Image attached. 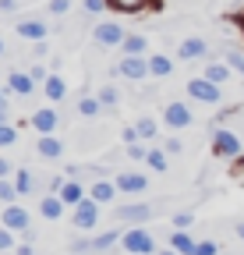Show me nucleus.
I'll return each mask as SVG.
<instances>
[{"mask_svg": "<svg viewBox=\"0 0 244 255\" xmlns=\"http://www.w3.org/2000/svg\"><path fill=\"white\" fill-rule=\"evenodd\" d=\"M188 96H191V100H198V103H220V100H223V89L202 75V78H191V82H188Z\"/></svg>", "mask_w": 244, "mask_h": 255, "instance_id": "nucleus-1", "label": "nucleus"}, {"mask_svg": "<svg viewBox=\"0 0 244 255\" xmlns=\"http://www.w3.org/2000/svg\"><path fill=\"white\" fill-rule=\"evenodd\" d=\"M75 227L78 231H88V227H96V223H99V202L92 199V195H88V199H81L78 206H75Z\"/></svg>", "mask_w": 244, "mask_h": 255, "instance_id": "nucleus-2", "label": "nucleus"}, {"mask_svg": "<svg viewBox=\"0 0 244 255\" xmlns=\"http://www.w3.org/2000/svg\"><path fill=\"white\" fill-rule=\"evenodd\" d=\"M212 152L223 156V159H237L241 156V138L234 131H227V128H220V131L212 135Z\"/></svg>", "mask_w": 244, "mask_h": 255, "instance_id": "nucleus-3", "label": "nucleus"}, {"mask_svg": "<svg viewBox=\"0 0 244 255\" xmlns=\"http://www.w3.org/2000/svg\"><path fill=\"white\" fill-rule=\"evenodd\" d=\"M120 245H124L128 252H135V255H149V252H156V241H152V234H149V231H124Z\"/></svg>", "mask_w": 244, "mask_h": 255, "instance_id": "nucleus-4", "label": "nucleus"}, {"mask_svg": "<svg viewBox=\"0 0 244 255\" xmlns=\"http://www.w3.org/2000/svg\"><path fill=\"white\" fill-rule=\"evenodd\" d=\"M117 71L124 75V78H131V82H142L145 75H152L149 71V60L145 57H131V53H124V60L117 64Z\"/></svg>", "mask_w": 244, "mask_h": 255, "instance_id": "nucleus-5", "label": "nucleus"}, {"mask_svg": "<svg viewBox=\"0 0 244 255\" xmlns=\"http://www.w3.org/2000/svg\"><path fill=\"white\" fill-rule=\"evenodd\" d=\"M191 107L188 103H166V110H163V121L170 124V128H188L191 124Z\"/></svg>", "mask_w": 244, "mask_h": 255, "instance_id": "nucleus-6", "label": "nucleus"}, {"mask_svg": "<svg viewBox=\"0 0 244 255\" xmlns=\"http://www.w3.org/2000/svg\"><path fill=\"white\" fill-rule=\"evenodd\" d=\"M96 43L99 46H120V43H124V28H120L117 21H103L96 28Z\"/></svg>", "mask_w": 244, "mask_h": 255, "instance_id": "nucleus-7", "label": "nucleus"}, {"mask_svg": "<svg viewBox=\"0 0 244 255\" xmlns=\"http://www.w3.org/2000/svg\"><path fill=\"white\" fill-rule=\"evenodd\" d=\"M14 32H18L21 39H32V43H43V39H46V25H43L39 18H25V21H18Z\"/></svg>", "mask_w": 244, "mask_h": 255, "instance_id": "nucleus-8", "label": "nucleus"}, {"mask_svg": "<svg viewBox=\"0 0 244 255\" xmlns=\"http://www.w3.org/2000/svg\"><path fill=\"white\" fill-rule=\"evenodd\" d=\"M152 216V206H142V202H135V206H117V220H124V223H145Z\"/></svg>", "mask_w": 244, "mask_h": 255, "instance_id": "nucleus-9", "label": "nucleus"}, {"mask_svg": "<svg viewBox=\"0 0 244 255\" xmlns=\"http://www.w3.org/2000/svg\"><path fill=\"white\" fill-rule=\"evenodd\" d=\"M209 53V46H205V39H198V36H191V39H184L177 46V57L180 60H198V57H205Z\"/></svg>", "mask_w": 244, "mask_h": 255, "instance_id": "nucleus-10", "label": "nucleus"}, {"mask_svg": "<svg viewBox=\"0 0 244 255\" xmlns=\"http://www.w3.org/2000/svg\"><path fill=\"white\" fill-rule=\"evenodd\" d=\"M32 128L39 135H53V128H57V114L50 110V107H39L36 114H32Z\"/></svg>", "mask_w": 244, "mask_h": 255, "instance_id": "nucleus-11", "label": "nucleus"}, {"mask_svg": "<svg viewBox=\"0 0 244 255\" xmlns=\"http://www.w3.org/2000/svg\"><path fill=\"white\" fill-rule=\"evenodd\" d=\"M4 227H11V231H28V213H25L21 206H7V209H4Z\"/></svg>", "mask_w": 244, "mask_h": 255, "instance_id": "nucleus-12", "label": "nucleus"}, {"mask_svg": "<svg viewBox=\"0 0 244 255\" xmlns=\"http://www.w3.org/2000/svg\"><path fill=\"white\" fill-rule=\"evenodd\" d=\"M113 184H117V191H145L149 188V181L142 174H117Z\"/></svg>", "mask_w": 244, "mask_h": 255, "instance_id": "nucleus-13", "label": "nucleus"}, {"mask_svg": "<svg viewBox=\"0 0 244 255\" xmlns=\"http://www.w3.org/2000/svg\"><path fill=\"white\" fill-rule=\"evenodd\" d=\"M170 248H177L180 255H195L198 241H195V238H191L188 231H180V227H177V231H173V238H170Z\"/></svg>", "mask_w": 244, "mask_h": 255, "instance_id": "nucleus-14", "label": "nucleus"}, {"mask_svg": "<svg viewBox=\"0 0 244 255\" xmlns=\"http://www.w3.org/2000/svg\"><path fill=\"white\" fill-rule=\"evenodd\" d=\"M7 85H11V92H18V96H28V92L36 89V78H32V75H25V71H11Z\"/></svg>", "mask_w": 244, "mask_h": 255, "instance_id": "nucleus-15", "label": "nucleus"}, {"mask_svg": "<svg viewBox=\"0 0 244 255\" xmlns=\"http://www.w3.org/2000/svg\"><path fill=\"white\" fill-rule=\"evenodd\" d=\"M57 195L64 199V206H78V202L85 199V188H81L78 181H64V188H60Z\"/></svg>", "mask_w": 244, "mask_h": 255, "instance_id": "nucleus-16", "label": "nucleus"}, {"mask_svg": "<svg viewBox=\"0 0 244 255\" xmlns=\"http://www.w3.org/2000/svg\"><path fill=\"white\" fill-rule=\"evenodd\" d=\"M230 71H234L230 64H220V60H209V64H205V78L216 82V85H223V82L230 78Z\"/></svg>", "mask_w": 244, "mask_h": 255, "instance_id": "nucleus-17", "label": "nucleus"}, {"mask_svg": "<svg viewBox=\"0 0 244 255\" xmlns=\"http://www.w3.org/2000/svg\"><path fill=\"white\" fill-rule=\"evenodd\" d=\"M43 92H46V100H64V92H68V85H64V78L60 75H50L46 82H43Z\"/></svg>", "mask_w": 244, "mask_h": 255, "instance_id": "nucleus-18", "label": "nucleus"}, {"mask_svg": "<svg viewBox=\"0 0 244 255\" xmlns=\"http://www.w3.org/2000/svg\"><path fill=\"white\" fill-rule=\"evenodd\" d=\"M110 7L120 11V14H138V11L152 7V0H110Z\"/></svg>", "mask_w": 244, "mask_h": 255, "instance_id": "nucleus-19", "label": "nucleus"}, {"mask_svg": "<svg viewBox=\"0 0 244 255\" xmlns=\"http://www.w3.org/2000/svg\"><path fill=\"white\" fill-rule=\"evenodd\" d=\"M149 71H152V78H166L173 71V60L163 57V53H156V57H149Z\"/></svg>", "mask_w": 244, "mask_h": 255, "instance_id": "nucleus-20", "label": "nucleus"}, {"mask_svg": "<svg viewBox=\"0 0 244 255\" xmlns=\"http://www.w3.org/2000/svg\"><path fill=\"white\" fill-rule=\"evenodd\" d=\"M39 209H43L46 220H57L60 213H64V199H60V195H46V199L39 202Z\"/></svg>", "mask_w": 244, "mask_h": 255, "instance_id": "nucleus-21", "label": "nucleus"}, {"mask_svg": "<svg viewBox=\"0 0 244 255\" xmlns=\"http://www.w3.org/2000/svg\"><path fill=\"white\" fill-rule=\"evenodd\" d=\"M36 149H39V156H46V159H57L60 152H64V145H60V142H57L53 135H43Z\"/></svg>", "mask_w": 244, "mask_h": 255, "instance_id": "nucleus-22", "label": "nucleus"}, {"mask_svg": "<svg viewBox=\"0 0 244 255\" xmlns=\"http://www.w3.org/2000/svg\"><path fill=\"white\" fill-rule=\"evenodd\" d=\"M113 195H117V184L113 181H96L92 184V199L96 202H113Z\"/></svg>", "mask_w": 244, "mask_h": 255, "instance_id": "nucleus-23", "label": "nucleus"}, {"mask_svg": "<svg viewBox=\"0 0 244 255\" xmlns=\"http://www.w3.org/2000/svg\"><path fill=\"white\" fill-rule=\"evenodd\" d=\"M145 163L156 170V174H163L166 167H170V159H166V152L163 149H149V156H145Z\"/></svg>", "mask_w": 244, "mask_h": 255, "instance_id": "nucleus-24", "label": "nucleus"}, {"mask_svg": "<svg viewBox=\"0 0 244 255\" xmlns=\"http://www.w3.org/2000/svg\"><path fill=\"white\" fill-rule=\"evenodd\" d=\"M14 184H18V195H28V191L36 188V177H32V170H14Z\"/></svg>", "mask_w": 244, "mask_h": 255, "instance_id": "nucleus-25", "label": "nucleus"}, {"mask_svg": "<svg viewBox=\"0 0 244 255\" xmlns=\"http://www.w3.org/2000/svg\"><path fill=\"white\" fill-rule=\"evenodd\" d=\"M120 50H124V53H131V57H142V53H145V36H124Z\"/></svg>", "mask_w": 244, "mask_h": 255, "instance_id": "nucleus-26", "label": "nucleus"}, {"mask_svg": "<svg viewBox=\"0 0 244 255\" xmlns=\"http://www.w3.org/2000/svg\"><path fill=\"white\" fill-rule=\"evenodd\" d=\"M99 107H103V103L96 100V96H81V100H78V114H81V117H96Z\"/></svg>", "mask_w": 244, "mask_h": 255, "instance_id": "nucleus-27", "label": "nucleus"}, {"mask_svg": "<svg viewBox=\"0 0 244 255\" xmlns=\"http://www.w3.org/2000/svg\"><path fill=\"white\" fill-rule=\"evenodd\" d=\"M120 238H124L120 231H103V234H99V238L92 241V248H96V252H99V248H110V245H117Z\"/></svg>", "mask_w": 244, "mask_h": 255, "instance_id": "nucleus-28", "label": "nucleus"}, {"mask_svg": "<svg viewBox=\"0 0 244 255\" xmlns=\"http://www.w3.org/2000/svg\"><path fill=\"white\" fill-rule=\"evenodd\" d=\"M18 142V128L14 124H0V149H7Z\"/></svg>", "mask_w": 244, "mask_h": 255, "instance_id": "nucleus-29", "label": "nucleus"}, {"mask_svg": "<svg viewBox=\"0 0 244 255\" xmlns=\"http://www.w3.org/2000/svg\"><path fill=\"white\" fill-rule=\"evenodd\" d=\"M14 195H18V184L7 181V177H0V202H14Z\"/></svg>", "mask_w": 244, "mask_h": 255, "instance_id": "nucleus-30", "label": "nucleus"}, {"mask_svg": "<svg viewBox=\"0 0 244 255\" xmlns=\"http://www.w3.org/2000/svg\"><path fill=\"white\" fill-rule=\"evenodd\" d=\"M135 128H138V135H142V138H152V135H156V121H152V117H142Z\"/></svg>", "mask_w": 244, "mask_h": 255, "instance_id": "nucleus-31", "label": "nucleus"}, {"mask_svg": "<svg viewBox=\"0 0 244 255\" xmlns=\"http://www.w3.org/2000/svg\"><path fill=\"white\" fill-rule=\"evenodd\" d=\"M117 100H120V96H117L113 85H103V89H99V103H103V107H113Z\"/></svg>", "mask_w": 244, "mask_h": 255, "instance_id": "nucleus-32", "label": "nucleus"}, {"mask_svg": "<svg viewBox=\"0 0 244 255\" xmlns=\"http://www.w3.org/2000/svg\"><path fill=\"white\" fill-rule=\"evenodd\" d=\"M46 11H50V14H68V11H71V0H50Z\"/></svg>", "mask_w": 244, "mask_h": 255, "instance_id": "nucleus-33", "label": "nucleus"}, {"mask_svg": "<svg viewBox=\"0 0 244 255\" xmlns=\"http://www.w3.org/2000/svg\"><path fill=\"white\" fill-rule=\"evenodd\" d=\"M110 7V0H85V11L88 14H99V11H106Z\"/></svg>", "mask_w": 244, "mask_h": 255, "instance_id": "nucleus-34", "label": "nucleus"}, {"mask_svg": "<svg viewBox=\"0 0 244 255\" xmlns=\"http://www.w3.org/2000/svg\"><path fill=\"white\" fill-rule=\"evenodd\" d=\"M227 64H230L237 75H244V57H241V53H227Z\"/></svg>", "mask_w": 244, "mask_h": 255, "instance_id": "nucleus-35", "label": "nucleus"}, {"mask_svg": "<svg viewBox=\"0 0 244 255\" xmlns=\"http://www.w3.org/2000/svg\"><path fill=\"white\" fill-rule=\"evenodd\" d=\"M195 255H216V241H198Z\"/></svg>", "mask_w": 244, "mask_h": 255, "instance_id": "nucleus-36", "label": "nucleus"}, {"mask_svg": "<svg viewBox=\"0 0 244 255\" xmlns=\"http://www.w3.org/2000/svg\"><path fill=\"white\" fill-rule=\"evenodd\" d=\"M191 220H195L191 213H177V216H173V227H180V231H184V227H191Z\"/></svg>", "mask_w": 244, "mask_h": 255, "instance_id": "nucleus-37", "label": "nucleus"}, {"mask_svg": "<svg viewBox=\"0 0 244 255\" xmlns=\"http://www.w3.org/2000/svg\"><path fill=\"white\" fill-rule=\"evenodd\" d=\"M11 245H14V234H11V227H7V231H0V252H7Z\"/></svg>", "mask_w": 244, "mask_h": 255, "instance_id": "nucleus-38", "label": "nucleus"}, {"mask_svg": "<svg viewBox=\"0 0 244 255\" xmlns=\"http://www.w3.org/2000/svg\"><path fill=\"white\" fill-rule=\"evenodd\" d=\"M128 156H131V159H145L149 149H145V145H128Z\"/></svg>", "mask_w": 244, "mask_h": 255, "instance_id": "nucleus-39", "label": "nucleus"}, {"mask_svg": "<svg viewBox=\"0 0 244 255\" xmlns=\"http://www.w3.org/2000/svg\"><path fill=\"white\" fill-rule=\"evenodd\" d=\"M138 138H142V135H138V128H124V142H128V145H135Z\"/></svg>", "mask_w": 244, "mask_h": 255, "instance_id": "nucleus-40", "label": "nucleus"}, {"mask_svg": "<svg viewBox=\"0 0 244 255\" xmlns=\"http://www.w3.org/2000/svg\"><path fill=\"white\" fill-rule=\"evenodd\" d=\"M28 75H32V78H36V82H46V78H50V75H46V71H43V64H36V68H32V71H28Z\"/></svg>", "mask_w": 244, "mask_h": 255, "instance_id": "nucleus-41", "label": "nucleus"}, {"mask_svg": "<svg viewBox=\"0 0 244 255\" xmlns=\"http://www.w3.org/2000/svg\"><path fill=\"white\" fill-rule=\"evenodd\" d=\"M18 7V0H0V14H11Z\"/></svg>", "mask_w": 244, "mask_h": 255, "instance_id": "nucleus-42", "label": "nucleus"}, {"mask_svg": "<svg viewBox=\"0 0 244 255\" xmlns=\"http://www.w3.org/2000/svg\"><path fill=\"white\" fill-rule=\"evenodd\" d=\"M71 248H75V252H85V248H92V241H85V238H75V241H71Z\"/></svg>", "mask_w": 244, "mask_h": 255, "instance_id": "nucleus-43", "label": "nucleus"}, {"mask_svg": "<svg viewBox=\"0 0 244 255\" xmlns=\"http://www.w3.org/2000/svg\"><path fill=\"white\" fill-rule=\"evenodd\" d=\"M166 152H184V145H180V138H170V142H166Z\"/></svg>", "mask_w": 244, "mask_h": 255, "instance_id": "nucleus-44", "label": "nucleus"}, {"mask_svg": "<svg viewBox=\"0 0 244 255\" xmlns=\"http://www.w3.org/2000/svg\"><path fill=\"white\" fill-rule=\"evenodd\" d=\"M0 177H11V163H7V159H0Z\"/></svg>", "mask_w": 244, "mask_h": 255, "instance_id": "nucleus-45", "label": "nucleus"}, {"mask_svg": "<svg viewBox=\"0 0 244 255\" xmlns=\"http://www.w3.org/2000/svg\"><path fill=\"white\" fill-rule=\"evenodd\" d=\"M18 255H32V248H28V245H18Z\"/></svg>", "mask_w": 244, "mask_h": 255, "instance_id": "nucleus-46", "label": "nucleus"}, {"mask_svg": "<svg viewBox=\"0 0 244 255\" xmlns=\"http://www.w3.org/2000/svg\"><path fill=\"white\" fill-rule=\"evenodd\" d=\"M0 124H7V107H0Z\"/></svg>", "mask_w": 244, "mask_h": 255, "instance_id": "nucleus-47", "label": "nucleus"}, {"mask_svg": "<svg viewBox=\"0 0 244 255\" xmlns=\"http://www.w3.org/2000/svg\"><path fill=\"white\" fill-rule=\"evenodd\" d=\"M0 107H7V92L4 89H0Z\"/></svg>", "mask_w": 244, "mask_h": 255, "instance_id": "nucleus-48", "label": "nucleus"}, {"mask_svg": "<svg viewBox=\"0 0 244 255\" xmlns=\"http://www.w3.org/2000/svg\"><path fill=\"white\" fill-rule=\"evenodd\" d=\"M160 255H180V252H177V248H166V252H160Z\"/></svg>", "mask_w": 244, "mask_h": 255, "instance_id": "nucleus-49", "label": "nucleus"}, {"mask_svg": "<svg viewBox=\"0 0 244 255\" xmlns=\"http://www.w3.org/2000/svg\"><path fill=\"white\" fill-rule=\"evenodd\" d=\"M0 53H4V39H0Z\"/></svg>", "mask_w": 244, "mask_h": 255, "instance_id": "nucleus-50", "label": "nucleus"}]
</instances>
